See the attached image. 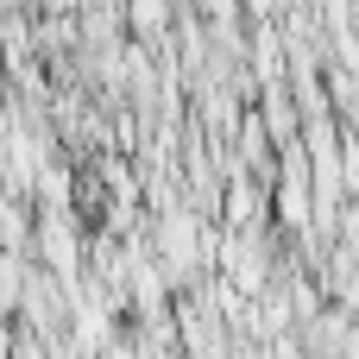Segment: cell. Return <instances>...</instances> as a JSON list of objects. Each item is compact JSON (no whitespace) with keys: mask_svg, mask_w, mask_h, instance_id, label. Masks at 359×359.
Listing matches in <instances>:
<instances>
[{"mask_svg":"<svg viewBox=\"0 0 359 359\" xmlns=\"http://www.w3.org/2000/svg\"><path fill=\"white\" fill-rule=\"evenodd\" d=\"M164 25H170V0H133V32L139 38H151Z\"/></svg>","mask_w":359,"mask_h":359,"instance_id":"1","label":"cell"}]
</instances>
